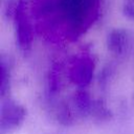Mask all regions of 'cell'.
I'll return each mask as SVG.
<instances>
[{
  "label": "cell",
  "mask_w": 134,
  "mask_h": 134,
  "mask_svg": "<svg viewBox=\"0 0 134 134\" xmlns=\"http://www.w3.org/2000/svg\"><path fill=\"white\" fill-rule=\"evenodd\" d=\"M55 27L70 39L83 35L95 21L100 0H49Z\"/></svg>",
  "instance_id": "1"
},
{
  "label": "cell",
  "mask_w": 134,
  "mask_h": 134,
  "mask_svg": "<svg viewBox=\"0 0 134 134\" xmlns=\"http://www.w3.org/2000/svg\"><path fill=\"white\" fill-rule=\"evenodd\" d=\"M13 17L17 44L23 52L29 51L34 40V30L30 18L26 13V6H24L23 0H19L15 5L13 9Z\"/></svg>",
  "instance_id": "2"
},
{
  "label": "cell",
  "mask_w": 134,
  "mask_h": 134,
  "mask_svg": "<svg viewBox=\"0 0 134 134\" xmlns=\"http://www.w3.org/2000/svg\"><path fill=\"white\" fill-rule=\"evenodd\" d=\"M25 116L26 109L22 105L9 97L1 99L0 134H13L22 126Z\"/></svg>",
  "instance_id": "3"
},
{
  "label": "cell",
  "mask_w": 134,
  "mask_h": 134,
  "mask_svg": "<svg viewBox=\"0 0 134 134\" xmlns=\"http://www.w3.org/2000/svg\"><path fill=\"white\" fill-rule=\"evenodd\" d=\"M95 62L91 54L83 52L73 58L69 68V79L79 88H86L92 81Z\"/></svg>",
  "instance_id": "4"
},
{
  "label": "cell",
  "mask_w": 134,
  "mask_h": 134,
  "mask_svg": "<svg viewBox=\"0 0 134 134\" xmlns=\"http://www.w3.org/2000/svg\"><path fill=\"white\" fill-rule=\"evenodd\" d=\"M129 44V36L128 32L122 28H114L110 30L107 36V47L109 51L119 57L125 53Z\"/></svg>",
  "instance_id": "5"
},
{
  "label": "cell",
  "mask_w": 134,
  "mask_h": 134,
  "mask_svg": "<svg viewBox=\"0 0 134 134\" xmlns=\"http://www.w3.org/2000/svg\"><path fill=\"white\" fill-rule=\"evenodd\" d=\"M72 100H73V106L79 115H81L82 117L90 116L93 99L91 98L90 94L86 91L85 88H79L74 92L72 96Z\"/></svg>",
  "instance_id": "6"
},
{
  "label": "cell",
  "mask_w": 134,
  "mask_h": 134,
  "mask_svg": "<svg viewBox=\"0 0 134 134\" xmlns=\"http://www.w3.org/2000/svg\"><path fill=\"white\" fill-rule=\"evenodd\" d=\"M0 96L1 99L8 97L10 91V64L9 60L1 58L0 62Z\"/></svg>",
  "instance_id": "7"
},
{
  "label": "cell",
  "mask_w": 134,
  "mask_h": 134,
  "mask_svg": "<svg viewBox=\"0 0 134 134\" xmlns=\"http://www.w3.org/2000/svg\"><path fill=\"white\" fill-rule=\"evenodd\" d=\"M90 116H92L97 121H107L112 118L113 113L109 109L105 100L99 98V99H93Z\"/></svg>",
  "instance_id": "8"
},
{
  "label": "cell",
  "mask_w": 134,
  "mask_h": 134,
  "mask_svg": "<svg viewBox=\"0 0 134 134\" xmlns=\"http://www.w3.org/2000/svg\"><path fill=\"white\" fill-rule=\"evenodd\" d=\"M61 89V71L59 65H53L47 76V93L50 97L55 96Z\"/></svg>",
  "instance_id": "9"
},
{
  "label": "cell",
  "mask_w": 134,
  "mask_h": 134,
  "mask_svg": "<svg viewBox=\"0 0 134 134\" xmlns=\"http://www.w3.org/2000/svg\"><path fill=\"white\" fill-rule=\"evenodd\" d=\"M55 118L63 126H69L73 122L72 111L66 103H61L55 110Z\"/></svg>",
  "instance_id": "10"
},
{
  "label": "cell",
  "mask_w": 134,
  "mask_h": 134,
  "mask_svg": "<svg viewBox=\"0 0 134 134\" xmlns=\"http://www.w3.org/2000/svg\"><path fill=\"white\" fill-rule=\"evenodd\" d=\"M112 74H113V67H112L111 65L105 66V67L102 69V71L99 72V75H98V83H99V86L104 88V87L108 84V82L110 81Z\"/></svg>",
  "instance_id": "11"
},
{
  "label": "cell",
  "mask_w": 134,
  "mask_h": 134,
  "mask_svg": "<svg viewBox=\"0 0 134 134\" xmlns=\"http://www.w3.org/2000/svg\"><path fill=\"white\" fill-rule=\"evenodd\" d=\"M125 14L127 17L131 18V19H134V4H127L126 5V8H125Z\"/></svg>",
  "instance_id": "12"
}]
</instances>
